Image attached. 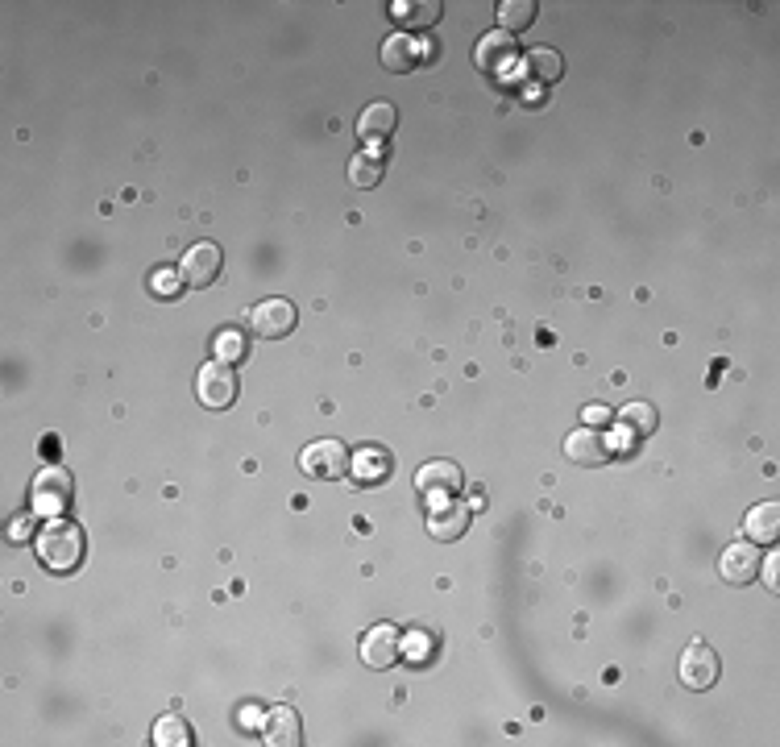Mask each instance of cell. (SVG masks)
I'll use <instances>...</instances> for the list:
<instances>
[{"label": "cell", "instance_id": "obj_14", "mask_svg": "<svg viewBox=\"0 0 780 747\" xmlns=\"http://www.w3.org/2000/svg\"><path fill=\"white\" fill-rule=\"evenodd\" d=\"M565 457H569L573 465H602V461H610L606 436H602V432H594V428L573 432V436L565 440Z\"/></svg>", "mask_w": 780, "mask_h": 747}, {"label": "cell", "instance_id": "obj_26", "mask_svg": "<svg viewBox=\"0 0 780 747\" xmlns=\"http://www.w3.org/2000/svg\"><path fill=\"white\" fill-rule=\"evenodd\" d=\"M150 291H154L158 299H175V295L183 291V274L171 270V266H158V270L150 274Z\"/></svg>", "mask_w": 780, "mask_h": 747}, {"label": "cell", "instance_id": "obj_5", "mask_svg": "<svg viewBox=\"0 0 780 747\" xmlns=\"http://www.w3.org/2000/svg\"><path fill=\"white\" fill-rule=\"evenodd\" d=\"M299 465H303V474H312V478H345L349 474V449L341 445V440H316V445L303 449Z\"/></svg>", "mask_w": 780, "mask_h": 747}, {"label": "cell", "instance_id": "obj_12", "mask_svg": "<svg viewBox=\"0 0 780 747\" xmlns=\"http://www.w3.org/2000/svg\"><path fill=\"white\" fill-rule=\"evenodd\" d=\"M395 121H399V113H395V104H386V100H378V104H370L366 113L357 117V142H366V146H382V142H390V133H395Z\"/></svg>", "mask_w": 780, "mask_h": 747}, {"label": "cell", "instance_id": "obj_6", "mask_svg": "<svg viewBox=\"0 0 780 747\" xmlns=\"http://www.w3.org/2000/svg\"><path fill=\"white\" fill-rule=\"evenodd\" d=\"M718 652L710 648V644H702V640H693L685 652H681V685H689V689H710L714 681H718Z\"/></svg>", "mask_w": 780, "mask_h": 747}, {"label": "cell", "instance_id": "obj_31", "mask_svg": "<svg viewBox=\"0 0 780 747\" xmlns=\"http://www.w3.org/2000/svg\"><path fill=\"white\" fill-rule=\"evenodd\" d=\"M25 536H30V519L17 515V519L9 523V540H13V544H25Z\"/></svg>", "mask_w": 780, "mask_h": 747}, {"label": "cell", "instance_id": "obj_11", "mask_svg": "<svg viewBox=\"0 0 780 747\" xmlns=\"http://www.w3.org/2000/svg\"><path fill=\"white\" fill-rule=\"evenodd\" d=\"M432 511H428V532H432V540H457V536H465V528H469V507L465 503H457V498H432Z\"/></svg>", "mask_w": 780, "mask_h": 747}, {"label": "cell", "instance_id": "obj_4", "mask_svg": "<svg viewBox=\"0 0 780 747\" xmlns=\"http://www.w3.org/2000/svg\"><path fill=\"white\" fill-rule=\"evenodd\" d=\"M220 266H225V258H220V245L216 241H195L187 254H183V262H179V274H183L187 287H212Z\"/></svg>", "mask_w": 780, "mask_h": 747}, {"label": "cell", "instance_id": "obj_18", "mask_svg": "<svg viewBox=\"0 0 780 747\" xmlns=\"http://www.w3.org/2000/svg\"><path fill=\"white\" fill-rule=\"evenodd\" d=\"M266 743L270 747H295L299 743V714L291 706H274L266 714Z\"/></svg>", "mask_w": 780, "mask_h": 747}, {"label": "cell", "instance_id": "obj_17", "mask_svg": "<svg viewBox=\"0 0 780 747\" xmlns=\"http://www.w3.org/2000/svg\"><path fill=\"white\" fill-rule=\"evenodd\" d=\"M390 474V457L382 449H357V457H349V478H357L361 486H378Z\"/></svg>", "mask_w": 780, "mask_h": 747}, {"label": "cell", "instance_id": "obj_10", "mask_svg": "<svg viewBox=\"0 0 780 747\" xmlns=\"http://www.w3.org/2000/svg\"><path fill=\"white\" fill-rule=\"evenodd\" d=\"M399 644H403V635L390 623H378V627H370L366 635H361V660H366L370 669H390L395 656H399Z\"/></svg>", "mask_w": 780, "mask_h": 747}, {"label": "cell", "instance_id": "obj_22", "mask_svg": "<svg viewBox=\"0 0 780 747\" xmlns=\"http://www.w3.org/2000/svg\"><path fill=\"white\" fill-rule=\"evenodd\" d=\"M498 21H503V34H519L536 21V5L532 0H503L498 5Z\"/></svg>", "mask_w": 780, "mask_h": 747}, {"label": "cell", "instance_id": "obj_2", "mask_svg": "<svg viewBox=\"0 0 780 747\" xmlns=\"http://www.w3.org/2000/svg\"><path fill=\"white\" fill-rule=\"evenodd\" d=\"M71 494H75V482L63 465H46L42 474H34L30 482V511L34 515H46V519H63V511L71 507Z\"/></svg>", "mask_w": 780, "mask_h": 747}, {"label": "cell", "instance_id": "obj_20", "mask_svg": "<svg viewBox=\"0 0 780 747\" xmlns=\"http://www.w3.org/2000/svg\"><path fill=\"white\" fill-rule=\"evenodd\" d=\"M212 353H216V362H225V366H237V362H245V353H249V341L241 337V328H220L216 337H212Z\"/></svg>", "mask_w": 780, "mask_h": 747}, {"label": "cell", "instance_id": "obj_9", "mask_svg": "<svg viewBox=\"0 0 780 747\" xmlns=\"http://www.w3.org/2000/svg\"><path fill=\"white\" fill-rule=\"evenodd\" d=\"M461 469L453 461H428L420 465V474H415V490L424 498H453L461 490Z\"/></svg>", "mask_w": 780, "mask_h": 747}, {"label": "cell", "instance_id": "obj_25", "mask_svg": "<svg viewBox=\"0 0 780 747\" xmlns=\"http://www.w3.org/2000/svg\"><path fill=\"white\" fill-rule=\"evenodd\" d=\"M619 420H623V428L635 432V436H652V432H656V407H648V403H627Z\"/></svg>", "mask_w": 780, "mask_h": 747}, {"label": "cell", "instance_id": "obj_21", "mask_svg": "<svg viewBox=\"0 0 780 747\" xmlns=\"http://www.w3.org/2000/svg\"><path fill=\"white\" fill-rule=\"evenodd\" d=\"M154 743L158 747H187L191 743V727L183 714H162L154 723Z\"/></svg>", "mask_w": 780, "mask_h": 747}, {"label": "cell", "instance_id": "obj_8", "mask_svg": "<svg viewBox=\"0 0 780 747\" xmlns=\"http://www.w3.org/2000/svg\"><path fill=\"white\" fill-rule=\"evenodd\" d=\"M756 569H760V544H751V540L731 544L727 552H722V561H718L722 581H731V586H747V581H756Z\"/></svg>", "mask_w": 780, "mask_h": 747}, {"label": "cell", "instance_id": "obj_28", "mask_svg": "<svg viewBox=\"0 0 780 747\" xmlns=\"http://www.w3.org/2000/svg\"><path fill=\"white\" fill-rule=\"evenodd\" d=\"M776 569H780V557H776V552H768V561H764V573H760L768 590H776V586H780V573H776Z\"/></svg>", "mask_w": 780, "mask_h": 747}, {"label": "cell", "instance_id": "obj_27", "mask_svg": "<svg viewBox=\"0 0 780 747\" xmlns=\"http://www.w3.org/2000/svg\"><path fill=\"white\" fill-rule=\"evenodd\" d=\"M399 652H407V660H428L432 656V635H424V631H411V635H403V644H399Z\"/></svg>", "mask_w": 780, "mask_h": 747}, {"label": "cell", "instance_id": "obj_29", "mask_svg": "<svg viewBox=\"0 0 780 747\" xmlns=\"http://www.w3.org/2000/svg\"><path fill=\"white\" fill-rule=\"evenodd\" d=\"M581 415H585V428H594V424H606V420H610V407H602V403H590V407H585Z\"/></svg>", "mask_w": 780, "mask_h": 747}, {"label": "cell", "instance_id": "obj_3", "mask_svg": "<svg viewBox=\"0 0 780 747\" xmlns=\"http://www.w3.org/2000/svg\"><path fill=\"white\" fill-rule=\"evenodd\" d=\"M195 395H200V403L212 407V411L233 407V399H237V374H233V366L208 362L200 370V378H195Z\"/></svg>", "mask_w": 780, "mask_h": 747}, {"label": "cell", "instance_id": "obj_7", "mask_svg": "<svg viewBox=\"0 0 780 747\" xmlns=\"http://www.w3.org/2000/svg\"><path fill=\"white\" fill-rule=\"evenodd\" d=\"M249 324H254V332L262 341H278V337H287V332L295 328V308L287 299H262L254 312H249Z\"/></svg>", "mask_w": 780, "mask_h": 747}, {"label": "cell", "instance_id": "obj_24", "mask_svg": "<svg viewBox=\"0 0 780 747\" xmlns=\"http://www.w3.org/2000/svg\"><path fill=\"white\" fill-rule=\"evenodd\" d=\"M349 179H353V187H378L382 183V154H357L349 162Z\"/></svg>", "mask_w": 780, "mask_h": 747}, {"label": "cell", "instance_id": "obj_15", "mask_svg": "<svg viewBox=\"0 0 780 747\" xmlns=\"http://www.w3.org/2000/svg\"><path fill=\"white\" fill-rule=\"evenodd\" d=\"M515 42L511 34H486L478 46H473V63H478L482 71H503L511 59H515Z\"/></svg>", "mask_w": 780, "mask_h": 747}, {"label": "cell", "instance_id": "obj_23", "mask_svg": "<svg viewBox=\"0 0 780 747\" xmlns=\"http://www.w3.org/2000/svg\"><path fill=\"white\" fill-rule=\"evenodd\" d=\"M561 71H565V63H561V54H556V50H532V54H527V75H532V79L556 83V79H561Z\"/></svg>", "mask_w": 780, "mask_h": 747}, {"label": "cell", "instance_id": "obj_16", "mask_svg": "<svg viewBox=\"0 0 780 747\" xmlns=\"http://www.w3.org/2000/svg\"><path fill=\"white\" fill-rule=\"evenodd\" d=\"M743 532L751 544H772L776 532H780V507L776 503H760V507H751L747 519H743Z\"/></svg>", "mask_w": 780, "mask_h": 747}, {"label": "cell", "instance_id": "obj_13", "mask_svg": "<svg viewBox=\"0 0 780 747\" xmlns=\"http://www.w3.org/2000/svg\"><path fill=\"white\" fill-rule=\"evenodd\" d=\"M420 59H432V46L428 42H420V38H411V34H390L386 42H382V63L390 67V71H411Z\"/></svg>", "mask_w": 780, "mask_h": 747}, {"label": "cell", "instance_id": "obj_19", "mask_svg": "<svg viewBox=\"0 0 780 747\" xmlns=\"http://www.w3.org/2000/svg\"><path fill=\"white\" fill-rule=\"evenodd\" d=\"M390 17H395L399 25H432V21H440V5L436 0H395L390 5Z\"/></svg>", "mask_w": 780, "mask_h": 747}, {"label": "cell", "instance_id": "obj_1", "mask_svg": "<svg viewBox=\"0 0 780 747\" xmlns=\"http://www.w3.org/2000/svg\"><path fill=\"white\" fill-rule=\"evenodd\" d=\"M34 548H38V561H42L50 573H75V569L83 565L88 540H83V532L75 528V523H67V519H50L46 528L38 532Z\"/></svg>", "mask_w": 780, "mask_h": 747}, {"label": "cell", "instance_id": "obj_30", "mask_svg": "<svg viewBox=\"0 0 780 747\" xmlns=\"http://www.w3.org/2000/svg\"><path fill=\"white\" fill-rule=\"evenodd\" d=\"M606 449H610V453H631V432L619 428L615 436H606Z\"/></svg>", "mask_w": 780, "mask_h": 747}]
</instances>
